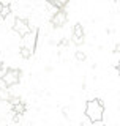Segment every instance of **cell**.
<instances>
[{
	"label": "cell",
	"instance_id": "cell-6",
	"mask_svg": "<svg viewBox=\"0 0 120 126\" xmlns=\"http://www.w3.org/2000/svg\"><path fill=\"white\" fill-rule=\"evenodd\" d=\"M25 110H27V104L25 102H19L18 106H14L13 107V113H18V115H22V113H25Z\"/></svg>",
	"mask_w": 120,
	"mask_h": 126
},
{
	"label": "cell",
	"instance_id": "cell-17",
	"mask_svg": "<svg viewBox=\"0 0 120 126\" xmlns=\"http://www.w3.org/2000/svg\"><path fill=\"white\" fill-rule=\"evenodd\" d=\"M117 73L120 74V63H119V65H117Z\"/></svg>",
	"mask_w": 120,
	"mask_h": 126
},
{
	"label": "cell",
	"instance_id": "cell-16",
	"mask_svg": "<svg viewBox=\"0 0 120 126\" xmlns=\"http://www.w3.org/2000/svg\"><path fill=\"white\" fill-rule=\"evenodd\" d=\"M2 8H3V2H0V13H2Z\"/></svg>",
	"mask_w": 120,
	"mask_h": 126
},
{
	"label": "cell",
	"instance_id": "cell-19",
	"mask_svg": "<svg viewBox=\"0 0 120 126\" xmlns=\"http://www.w3.org/2000/svg\"><path fill=\"white\" fill-rule=\"evenodd\" d=\"M97 126H106V125H103V123H101V125H100V123H97Z\"/></svg>",
	"mask_w": 120,
	"mask_h": 126
},
{
	"label": "cell",
	"instance_id": "cell-2",
	"mask_svg": "<svg viewBox=\"0 0 120 126\" xmlns=\"http://www.w3.org/2000/svg\"><path fill=\"white\" fill-rule=\"evenodd\" d=\"M19 80H21V71L16 68H8L5 76L2 77V82L5 87H13L16 84H19Z\"/></svg>",
	"mask_w": 120,
	"mask_h": 126
},
{
	"label": "cell",
	"instance_id": "cell-4",
	"mask_svg": "<svg viewBox=\"0 0 120 126\" xmlns=\"http://www.w3.org/2000/svg\"><path fill=\"white\" fill-rule=\"evenodd\" d=\"M68 21V16H66V10H57L54 11L52 17H51V24L55 27V29H60L63 27Z\"/></svg>",
	"mask_w": 120,
	"mask_h": 126
},
{
	"label": "cell",
	"instance_id": "cell-10",
	"mask_svg": "<svg viewBox=\"0 0 120 126\" xmlns=\"http://www.w3.org/2000/svg\"><path fill=\"white\" fill-rule=\"evenodd\" d=\"M19 50H21V57H22V58H30L32 54H33L30 49H27V47H21Z\"/></svg>",
	"mask_w": 120,
	"mask_h": 126
},
{
	"label": "cell",
	"instance_id": "cell-11",
	"mask_svg": "<svg viewBox=\"0 0 120 126\" xmlns=\"http://www.w3.org/2000/svg\"><path fill=\"white\" fill-rule=\"evenodd\" d=\"M74 57H76V60H78V62H85L87 60V55L84 54L82 50H76V55H74Z\"/></svg>",
	"mask_w": 120,
	"mask_h": 126
},
{
	"label": "cell",
	"instance_id": "cell-9",
	"mask_svg": "<svg viewBox=\"0 0 120 126\" xmlns=\"http://www.w3.org/2000/svg\"><path fill=\"white\" fill-rule=\"evenodd\" d=\"M73 36H78V38H84V29L81 24H76L73 27Z\"/></svg>",
	"mask_w": 120,
	"mask_h": 126
},
{
	"label": "cell",
	"instance_id": "cell-7",
	"mask_svg": "<svg viewBox=\"0 0 120 126\" xmlns=\"http://www.w3.org/2000/svg\"><path fill=\"white\" fill-rule=\"evenodd\" d=\"M11 98H13V94L8 92V88H0V101H6V102H10Z\"/></svg>",
	"mask_w": 120,
	"mask_h": 126
},
{
	"label": "cell",
	"instance_id": "cell-5",
	"mask_svg": "<svg viewBox=\"0 0 120 126\" xmlns=\"http://www.w3.org/2000/svg\"><path fill=\"white\" fill-rule=\"evenodd\" d=\"M37 38H38V32L37 30H32L27 36L22 38V43H21V47H27L33 52L37 49Z\"/></svg>",
	"mask_w": 120,
	"mask_h": 126
},
{
	"label": "cell",
	"instance_id": "cell-3",
	"mask_svg": "<svg viewBox=\"0 0 120 126\" xmlns=\"http://www.w3.org/2000/svg\"><path fill=\"white\" fill-rule=\"evenodd\" d=\"M13 30L19 36H27V35L32 32V27L29 25V21L27 19H22V17H16L14 19V24H13Z\"/></svg>",
	"mask_w": 120,
	"mask_h": 126
},
{
	"label": "cell",
	"instance_id": "cell-18",
	"mask_svg": "<svg viewBox=\"0 0 120 126\" xmlns=\"http://www.w3.org/2000/svg\"><path fill=\"white\" fill-rule=\"evenodd\" d=\"M2 69H3V63L0 62V71H2Z\"/></svg>",
	"mask_w": 120,
	"mask_h": 126
},
{
	"label": "cell",
	"instance_id": "cell-13",
	"mask_svg": "<svg viewBox=\"0 0 120 126\" xmlns=\"http://www.w3.org/2000/svg\"><path fill=\"white\" fill-rule=\"evenodd\" d=\"M19 102H22V101H21V98H18V96H13V98L10 99V104H11V107H14V106H18Z\"/></svg>",
	"mask_w": 120,
	"mask_h": 126
},
{
	"label": "cell",
	"instance_id": "cell-1",
	"mask_svg": "<svg viewBox=\"0 0 120 126\" xmlns=\"http://www.w3.org/2000/svg\"><path fill=\"white\" fill-rule=\"evenodd\" d=\"M85 117L95 125L100 123V121H103V117H104V102L101 99L87 101V104H85Z\"/></svg>",
	"mask_w": 120,
	"mask_h": 126
},
{
	"label": "cell",
	"instance_id": "cell-15",
	"mask_svg": "<svg viewBox=\"0 0 120 126\" xmlns=\"http://www.w3.org/2000/svg\"><path fill=\"white\" fill-rule=\"evenodd\" d=\"M115 52H117V54H120V43H119L117 46H115Z\"/></svg>",
	"mask_w": 120,
	"mask_h": 126
},
{
	"label": "cell",
	"instance_id": "cell-12",
	"mask_svg": "<svg viewBox=\"0 0 120 126\" xmlns=\"http://www.w3.org/2000/svg\"><path fill=\"white\" fill-rule=\"evenodd\" d=\"M71 41H73V44H76V46H81V44H84V38L71 36Z\"/></svg>",
	"mask_w": 120,
	"mask_h": 126
},
{
	"label": "cell",
	"instance_id": "cell-14",
	"mask_svg": "<svg viewBox=\"0 0 120 126\" xmlns=\"http://www.w3.org/2000/svg\"><path fill=\"white\" fill-rule=\"evenodd\" d=\"M68 44H70V41H68V39H60V43H59L60 47H65V46H68Z\"/></svg>",
	"mask_w": 120,
	"mask_h": 126
},
{
	"label": "cell",
	"instance_id": "cell-8",
	"mask_svg": "<svg viewBox=\"0 0 120 126\" xmlns=\"http://www.w3.org/2000/svg\"><path fill=\"white\" fill-rule=\"evenodd\" d=\"M10 14H11V5L10 3H3L2 13H0V19H6Z\"/></svg>",
	"mask_w": 120,
	"mask_h": 126
}]
</instances>
